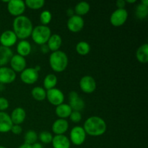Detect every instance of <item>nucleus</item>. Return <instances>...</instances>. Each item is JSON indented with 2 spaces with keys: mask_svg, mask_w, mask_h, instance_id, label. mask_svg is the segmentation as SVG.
<instances>
[{
  "mask_svg": "<svg viewBox=\"0 0 148 148\" xmlns=\"http://www.w3.org/2000/svg\"><path fill=\"white\" fill-rule=\"evenodd\" d=\"M12 28L13 32L15 33L17 38L25 40L31 36L33 25L29 17L25 15H20L14 19Z\"/></svg>",
  "mask_w": 148,
  "mask_h": 148,
  "instance_id": "nucleus-1",
  "label": "nucleus"
},
{
  "mask_svg": "<svg viewBox=\"0 0 148 148\" xmlns=\"http://www.w3.org/2000/svg\"><path fill=\"white\" fill-rule=\"evenodd\" d=\"M83 129L86 134L98 137L106 132L107 125L103 119L97 116H92L87 119L84 123Z\"/></svg>",
  "mask_w": 148,
  "mask_h": 148,
  "instance_id": "nucleus-2",
  "label": "nucleus"
},
{
  "mask_svg": "<svg viewBox=\"0 0 148 148\" xmlns=\"http://www.w3.org/2000/svg\"><path fill=\"white\" fill-rule=\"evenodd\" d=\"M68 56L62 51L52 52L49 56V64L51 68L56 72H64L68 66Z\"/></svg>",
  "mask_w": 148,
  "mask_h": 148,
  "instance_id": "nucleus-3",
  "label": "nucleus"
},
{
  "mask_svg": "<svg viewBox=\"0 0 148 148\" xmlns=\"http://www.w3.org/2000/svg\"><path fill=\"white\" fill-rule=\"evenodd\" d=\"M51 36V31L49 26L37 25L33 27L31 33V37L33 41L38 45L46 44Z\"/></svg>",
  "mask_w": 148,
  "mask_h": 148,
  "instance_id": "nucleus-4",
  "label": "nucleus"
},
{
  "mask_svg": "<svg viewBox=\"0 0 148 148\" xmlns=\"http://www.w3.org/2000/svg\"><path fill=\"white\" fill-rule=\"evenodd\" d=\"M86 133L83 127L80 126H76L72 129L69 134L70 143L76 146H79L85 143L86 140Z\"/></svg>",
  "mask_w": 148,
  "mask_h": 148,
  "instance_id": "nucleus-5",
  "label": "nucleus"
},
{
  "mask_svg": "<svg viewBox=\"0 0 148 148\" xmlns=\"http://www.w3.org/2000/svg\"><path fill=\"white\" fill-rule=\"evenodd\" d=\"M128 12L126 9H116L110 17V23L114 27H120L127 22Z\"/></svg>",
  "mask_w": 148,
  "mask_h": 148,
  "instance_id": "nucleus-6",
  "label": "nucleus"
},
{
  "mask_svg": "<svg viewBox=\"0 0 148 148\" xmlns=\"http://www.w3.org/2000/svg\"><path fill=\"white\" fill-rule=\"evenodd\" d=\"M7 7L9 13L15 17L23 15L26 8L25 1L23 0H9Z\"/></svg>",
  "mask_w": 148,
  "mask_h": 148,
  "instance_id": "nucleus-7",
  "label": "nucleus"
},
{
  "mask_svg": "<svg viewBox=\"0 0 148 148\" xmlns=\"http://www.w3.org/2000/svg\"><path fill=\"white\" fill-rule=\"evenodd\" d=\"M46 98L51 104L57 106L64 103V95L61 90L54 88L46 91Z\"/></svg>",
  "mask_w": 148,
  "mask_h": 148,
  "instance_id": "nucleus-8",
  "label": "nucleus"
},
{
  "mask_svg": "<svg viewBox=\"0 0 148 148\" xmlns=\"http://www.w3.org/2000/svg\"><path fill=\"white\" fill-rule=\"evenodd\" d=\"M85 25L84 19L81 16L73 14L69 17L66 23V26L69 30L72 33H77L82 30Z\"/></svg>",
  "mask_w": 148,
  "mask_h": 148,
  "instance_id": "nucleus-9",
  "label": "nucleus"
},
{
  "mask_svg": "<svg viewBox=\"0 0 148 148\" xmlns=\"http://www.w3.org/2000/svg\"><path fill=\"white\" fill-rule=\"evenodd\" d=\"M69 105L72 111L80 112L85 108V103L76 91H71L69 94Z\"/></svg>",
  "mask_w": 148,
  "mask_h": 148,
  "instance_id": "nucleus-10",
  "label": "nucleus"
},
{
  "mask_svg": "<svg viewBox=\"0 0 148 148\" xmlns=\"http://www.w3.org/2000/svg\"><path fill=\"white\" fill-rule=\"evenodd\" d=\"M79 88L81 90L85 93H92L96 89V82L92 77L90 75H85L80 79Z\"/></svg>",
  "mask_w": 148,
  "mask_h": 148,
  "instance_id": "nucleus-11",
  "label": "nucleus"
},
{
  "mask_svg": "<svg viewBox=\"0 0 148 148\" xmlns=\"http://www.w3.org/2000/svg\"><path fill=\"white\" fill-rule=\"evenodd\" d=\"M38 72L33 67L25 68L20 75V79L27 85H33L38 79Z\"/></svg>",
  "mask_w": 148,
  "mask_h": 148,
  "instance_id": "nucleus-12",
  "label": "nucleus"
},
{
  "mask_svg": "<svg viewBox=\"0 0 148 148\" xmlns=\"http://www.w3.org/2000/svg\"><path fill=\"white\" fill-rule=\"evenodd\" d=\"M17 37L13 30H7L0 35V43L4 47L10 48L17 43Z\"/></svg>",
  "mask_w": 148,
  "mask_h": 148,
  "instance_id": "nucleus-13",
  "label": "nucleus"
},
{
  "mask_svg": "<svg viewBox=\"0 0 148 148\" xmlns=\"http://www.w3.org/2000/svg\"><path fill=\"white\" fill-rule=\"evenodd\" d=\"M16 72L7 66L0 67V84L6 85L14 82L16 79Z\"/></svg>",
  "mask_w": 148,
  "mask_h": 148,
  "instance_id": "nucleus-14",
  "label": "nucleus"
},
{
  "mask_svg": "<svg viewBox=\"0 0 148 148\" xmlns=\"http://www.w3.org/2000/svg\"><path fill=\"white\" fill-rule=\"evenodd\" d=\"M10 63L11 69L14 72H22L25 69L27 65L25 58L18 54L13 55Z\"/></svg>",
  "mask_w": 148,
  "mask_h": 148,
  "instance_id": "nucleus-15",
  "label": "nucleus"
},
{
  "mask_svg": "<svg viewBox=\"0 0 148 148\" xmlns=\"http://www.w3.org/2000/svg\"><path fill=\"white\" fill-rule=\"evenodd\" d=\"M69 129V123L66 119H58L52 124V132L56 135L64 134Z\"/></svg>",
  "mask_w": 148,
  "mask_h": 148,
  "instance_id": "nucleus-16",
  "label": "nucleus"
},
{
  "mask_svg": "<svg viewBox=\"0 0 148 148\" xmlns=\"http://www.w3.org/2000/svg\"><path fill=\"white\" fill-rule=\"evenodd\" d=\"M12 125L10 116L4 111H0V132L7 133L10 132Z\"/></svg>",
  "mask_w": 148,
  "mask_h": 148,
  "instance_id": "nucleus-17",
  "label": "nucleus"
},
{
  "mask_svg": "<svg viewBox=\"0 0 148 148\" xmlns=\"http://www.w3.org/2000/svg\"><path fill=\"white\" fill-rule=\"evenodd\" d=\"M13 124H17L20 125L24 122L25 119L26 118V111L25 110L21 107H17L15 108L12 112L10 115Z\"/></svg>",
  "mask_w": 148,
  "mask_h": 148,
  "instance_id": "nucleus-18",
  "label": "nucleus"
},
{
  "mask_svg": "<svg viewBox=\"0 0 148 148\" xmlns=\"http://www.w3.org/2000/svg\"><path fill=\"white\" fill-rule=\"evenodd\" d=\"M53 148H70L71 143L69 139L64 134L55 135L52 139Z\"/></svg>",
  "mask_w": 148,
  "mask_h": 148,
  "instance_id": "nucleus-19",
  "label": "nucleus"
},
{
  "mask_svg": "<svg viewBox=\"0 0 148 148\" xmlns=\"http://www.w3.org/2000/svg\"><path fill=\"white\" fill-rule=\"evenodd\" d=\"M13 55L12 50L10 48L0 46V67L5 66L10 62Z\"/></svg>",
  "mask_w": 148,
  "mask_h": 148,
  "instance_id": "nucleus-20",
  "label": "nucleus"
},
{
  "mask_svg": "<svg viewBox=\"0 0 148 148\" xmlns=\"http://www.w3.org/2000/svg\"><path fill=\"white\" fill-rule=\"evenodd\" d=\"M62 44V38L59 34H53L49 38L46 45L49 47V51L52 52L59 51Z\"/></svg>",
  "mask_w": 148,
  "mask_h": 148,
  "instance_id": "nucleus-21",
  "label": "nucleus"
},
{
  "mask_svg": "<svg viewBox=\"0 0 148 148\" xmlns=\"http://www.w3.org/2000/svg\"><path fill=\"white\" fill-rule=\"evenodd\" d=\"M17 54L25 57L28 56L32 51V46L30 42L26 40H21L17 45Z\"/></svg>",
  "mask_w": 148,
  "mask_h": 148,
  "instance_id": "nucleus-22",
  "label": "nucleus"
},
{
  "mask_svg": "<svg viewBox=\"0 0 148 148\" xmlns=\"http://www.w3.org/2000/svg\"><path fill=\"white\" fill-rule=\"evenodd\" d=\"M72 112V108L69 106V104L66 103H62L57 106L56 107V110H55L56 116L59 117V119H62L69 118Z\"/></svg>",
  "mask_w": 148,
  "mask_h": 148,
  "instance_id": "nucleus-23",
  "label": "nucleus"
},
{
  "mask_svg": "<svg viewBox=\"0 0 148 148\" xmlns=\"http://www.w3.org/2000/svg\"><path fill=\"white\" fill-rule=\"evenodd\" d=\"M137 59L143 64H146L148 62V44L144 43L137 49L136 51Z\"/></svg>",
  "mask_w": 148,
  "mask_h": 148,
  "instance_id": "nucleus-24",
  "label": "nucleus"
},
{
  "mask_svg": "<svg viewBox=\"0 0 148 148\" xmlns=\"http://www.w3.org/2000/svg\"><path fill=\"white\" fill-rule=\"evenodd\" d=\"M57 82V77L54 74H49L45 77L44 79H43V87H44L43 88L47 90L53 89L56 87Z\"/></svg>",
  "mask_w": 148,
  "mask_h": 148,
  "instance_id": "nucleus-25",
  "label": "nucleus"
},
{
  "mask_svg": "<svg viewBox=\"0 0 148 148\" xmlns=\"http://www.w3.org/2000/svg\"><path fill=\"white\" fill-rule=\"evenodd\" d=\"M90 10V6L87 1H79L75 7V12L77 15L82 17V15L88 14Z\"/></svg>",
  "mask_w": 148,
  "mask_h": 148,
  "instance_id": "nucleus-26",
  "label": "nucleus"
},
{
  "mask_svg": "<svg viewBox=\"0 0 148 148\" xmlns=\"http://www.w3.org/2000/svg\"><path fill=\"white\" fill-rule=\"evenodd\" d=\"M31 95L36 101H42L46 98V91L42 87H35L32 89Z\"/></svg>",
  "mask_w": 148,
  "mask_h": 148,
  "instance_id": "nucleus-27",
  "label": "nucleus"
},
{
  "mask_svg": "<svg viewBox=\"0 0 148 148\" xmlns=\"http://www.w3.org/2000/svg\"><path fill=\"white\" fill-rule=\"evenodd\" d=\"M76 51L81 56H85L90 51V46L86 41H79L76 45Z\"/></svg>",
  "mask_w": 148,
  "mask_h": 148,
  "instance_id": "nucleus-28",
  "label": "nucleus"
},
{
  "mask_svg": "<svg viewBox=\"0 0 148 148\" xmlns=\"http://www.w3.org/2000/svg\"><path fill=\"white\" fill-rule=\"evenodd\" d=\"M135 15L139 20H144L148 15V7L142 4H137L135 10Z\"/></svg>",
  "mask_w": 148,
  "mask_h": 148,
  "instance_id": "nucleus-29",
  "label": "nucleus"
},
{
  "mask_svg": "<svg viewBox=\"0 0 148 148\" xmlns=\"http://www.w3.org/2000/svg\"><path fill=\"white\" fill-rule=\"evenodd\" d=\"M38 134L34 130H29L25 134L24 141L25 144L32 145L36 143L38 140Z\"/></svg>",
  "mask_w": 148,
  "mask_h": 148,
  "instance_id": "nucleus-30",
  "label": "nucleus"
},
{
  "mask_svg": "<svg viewBox=\"0 0 148 148\" xmlns=\"http://www.w3.org/2000/svg\"><path fill=\"white\" fill-rule=\"evenodd\" d=\"M26 7L32 10H39L45 4L44 0H26L25 1Z\"/></svg>",
  "mask_w": 148,
  "mask_h": 148,
  "instance_id": "nucleus-31",
  "label": "nucleus"
},
{
  "mask_svg": "<svg viewBox=\"0 0 148 148\" xmlns=\"http://www.w3.org/2000/svg\"><path fill=\"white\" fill-rule=\"evenodd\" d=\"M52 19V14L49 10H44L40 14V21L42 25H46L51 23Z\"/></svg>",
  "mask_w": 148,
  "mask_h": 148,
  "instance_id": "nucleus-32",
  "label": "nucleus"
},
{
  "mask_svg": "<svg viewBox=\"0 0 148 148\" xmlns=\"http://www.w3.org/2000/svg\"><path fill=\"white\" fill-rule=\"evenodd\" d=\"M38 138L40 141L43 144H49V143H51L53 136H52L51 133H50L49 132L43 131L40 133Z\"/></svg>",
  "mask_w": 148,
  "mask_h": 148,
  "instance_id": "nucleus-33",
  "label": "nucleus"
},
{
  "mask_svg": "<svg viewBox=\"0 0 148 148\" xmlns=\"http://www.w3.org/2000/svg\"><path fill=\"white\" fill-rule=\"evenodd\" d=\"M71 121L74 123H78L82 120V114L79 111H72V112L71 113L70 116L69 117Z\"/></svg>",
  "mask_w": 148,
  "mask_h": 148,
  "instance_id": "nucleus-34",
  "label": "nucleus"
},
{
  "mask_svg": "<svg viewBox=\"0 0 148 148\" xmlns=\"http://www.w3.org/2000/svg\"><path fill=\"white\" fill-rule=\"evenodd\" d=\"M10 103L7 98L0 97V111H4L9 108Z\"/></svg>",
  "mask_w": 148,
  "mask_h": 148,
  "instance_id": "nucleus-35",
  "label": "nucleus"
},
{
  "mask_svg": "<svg viewBox=\"0 0 148 148\" xmlns=\"http://www.w3.org/2000/svg\"><path fill=\"white\" fill-rule=\"evenodd\" d=\"M10 131H11L14 134H17V135H18V134H21L22 133V132H23V129H22V127H20V125L13 124Z\"/></svg>",
  "mask_w": 148,
  "mask_h": 148,
  "instance_id": "nucleus-36",
  "label": "nucleus"
},
{
  "mask_svg": "<svg viewBox=\"0 0 148 148\" xmlns=\"http://www.w3.org/2000/svg\"><path fill=\"white\" fill-rule=\"evenodd\" d=\"M116 4L117 9H125L124 7L126 6V1L124 0H118Z\"/></svg>",
  "mask_w": 148,
  "mask_h": 148,
  "instance_id": "nucleus-37",
  "label": "nucleus"
},
{
  "mask_svg": "<svg viewBox=\"0 0 148 148\" xmlns=\"http://www.w3.org/2000/svg\"><path fill=\"white\" fill-rule=\"evenodd\" d=\"M40 51H41L42 53H46L49 51V47H48V46L46 45V44L41 45V46H40Z\"/></svg>",
  "mask_w": 148,
  "mask_h": 148,
  "instance_id": "nucleus-38",
  "label": "nucleus"
},
{
  "mask_svg": "<svg viewBox=\"0 0 148 148\" xmlns=\"http://www.w3.org/2000/svg\"><path fill=\"white\" fill-rule=\"evenodd\" d=\"M31 147L32 148H43V145H42L40 143H34L33 145H32Z\"/></svg>",
  "mask_w": 148,
  "mask_h": 148,
  "instance_id": "nucleus-39",
  "label": "nucleus"
},
{
  "mask_svg": "<svg viewBox=\"0 0 148 148\" xmlns=\"http://www.w3.org/2000/svg\"><path fill=\"white\" fill-rule=\"evenodd\" d=\"M18 148H32V147H31V145H30L23 143V144L21 145H20Z\"/></svg>",
  "mask_w": 148,
  "mask_h": 148,
  "instance_id": "nucleus-40",
  "label": "nucleus"
},
{
  "mask_svg": "<svg viewBox=\"0 0 148 148\" xmlns=\"http://www.w3.org/2000/svg\"><path fill=\"white\" fill-rule=\"evenodd\" d=\"M66 13H67V14L69 17H71V16L73 15V10H72V9H68V10H66Z\"/></svg>",
  "mask_w": 148,
  "mask_h": 148,
  "instance_id": "nucleus-41",
  "label": "nucleus"
},
{
  "mask_svg": "<svg viewBox=\"0 0 148 148\" xmlns=\"http://www.w3.org/2000/svg\"><path fill=\"white\" fill-rule=\"evenodd\" d=\"M140 4H143V5L146 6V7H148V0H142L140 1Z\"/></svg>",
  "mask_w": 148,
  "mask_h": 148,
  "instance_id": "nucleus-42",
  "label": "nucleus"
},
{
  "mask_svg": "<svg viewBox=\"0 0 148 148\" xmlns=\"http://www.w3.org/2000/svg\"><path fill=\"white\" fill-rule=\"evenodd\" d=\"M126 3H129V4H134V3H136L137 2V1L136 0H127V1H125Z\"/></svg>",
  "mask_w": 148,
  "mask_h": 148,
  "instance_id": "nucleus-43",
  "label": "nucleus"
},
{
  "mask_svg": "<svg viewBox=\"0 0 148 148\" xmlns=\"http://www.w3.org/2000/svg\"><path fill=\"white\" fill-rule=\"evenodd\" d=\"M34 69H36V71H37V72H39V71H40V66H36V67H35V68H34Z\"/></svg>",
  "mask_w": 148,
  "mask_h": 148,
  "instance_id": "nucleus-44",
  "label": "nucleus"
},
{
  "mask_svg": "<svg viewBox=\"0 0 148 148\" xmlns=\"http://www.w3.org/2000/svg\"><path fill=\"white\" fill-rule=\"evenodd\" d=\"M0 148H7V147H4V146H0Z\"/></svg>",
  "mask_w": 148,
  "mask_h": 148,
  "instance_id": "nucleus-45",
  "label": "nucleus"
}]
</instances>
